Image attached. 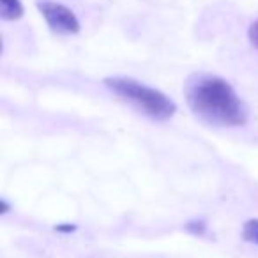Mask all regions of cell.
<instances>
[{
    "instance_id": "obj_1",
    "label": "cell",
    "mask_w": 258,
    "mask_h": 258,
    "mask_svg": "<svg viewBox=\"0 0 258 258\" xmlns=\"http://www.w3.org/2000/svg\"><path fill=\"white\" fill-rule=\"evenodd\" d=\"M186 103L200 120L218 127H239L247 122V108L226 80L197 73L184 85Z\"/></svg>"
},
{
    "instance_id": "obj_2",
    "label": "cell",
    "mask_w": 258,
    "mask_h": 258,
    "mask_svg": "<svg viewBox=\"0 0 258 258\" xmlns=\"http://www.w3.org/2000/svg\"><path fill=\"white\" fill-rule=\"evenodd\" d=\"M104 85L118 97L135 104L138 110H142L154 120H168L177 111V104L166 94L149 85H144L133 78L111 76V78L104 80Z\"/></svg>"
},
{
    "instance_id": "obj_3",
    "label": "cell",
    "mask_w": 258,
    "mask_h": 258,
    "mask_svg": "<svg viewBox=\"0 0 258 258\" xmlns=\"http://www.w3.org/2000/svg\"><path fill=\"white\" fill-rule=\"evenodd\" d=\"M36 6L53 32L76 34L80 30V22L76 15L64 4H58L53 0H37Z\"/></svg>"
},
{
    "instance_id": "obj_4",
    "label": "cell",
    "mask_w": 258,
    "mask_h": 258,
    "mask_svg": "<svg viewBox=\"0 0 258 258\" xmlns=\"http://www.w3.org/2000/svg\"><path fill=\"white\" fill-rule=\"evenodd\" d=\"M0 16L2 20H18L23 16V6L20 0H0Z\"/></svg>"
},
{
    "instance_id": "obj_5",
    "label": "cell",
    "mask_w": 258,
    "mask_h": 258,
    "mask_svg": "<svg viewBox=\"0 0 258 258\" xmlns=\"http://www.w3.org/2000/svg\"><path fill=\"white\" fill-rule=\"evenodd\" d=\"M242 239L258 246V219H249L242 226Z\"/></svg>"
},
{
    "instance_id": "obj_6",
    "label": "cell",
    "mask_w": 258,
    "mask_h": 258,
    "mask_svg": "<svg viewBox=\"0 0 258 258\" xmlns=\"http://www.w3.org/2000/svg\"><path fill=\"white\" fill-rule=\"evenodd\" d=\"M186 230L187 232H191V233H195V235H202V233L205 232V223L204 221H189L186 225Z\"/></svg>"
},
{
    "instance_id": "obj_7",
    "label": "cell",
    "mask_w": 258,
    "mask_h": 258,
    "mask_svg": "<svg viewBox=\"0 0 258 258\" xmlns=\"http://www.w3.org/2000/svg\"><path fill=\"white\" fill-rule=\"evenodd\" d=\"M247 36H249L251 44H253V46L258 50V20H256V22L251 23L249 30H247Z\"/></svg>"
},
{
    "instance_id": "obj_8",
    "label": "cell",
    "mask_w": 258,
    "mask_h": 258,
    "mask_svg": "<svg viewBox=\"0 0 258 258\" xmlns=\"http://www.w3.org/2000/svg\"><path fill=\"white\" fill-rule=\"evenodd\" d=\"M76 226L75 225H66V226H57L55 230H58V232H73Z\"/></svg>"
}]
</instances>
